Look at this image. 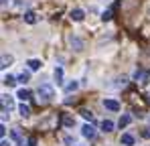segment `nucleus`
<instances>
[{"instance_id":"1","label":"nucleus","mask_w":150,"mask_h":146,"mask_svg":"<svg viewBox=\"0 0 150 146\" xmlns=\"http://www.w3.org/2000/svg\"><path fill=\"white\" fill-rule=\"evenodd\" d=\"M37 94H39V101L47 103V101H51V99L55 97V89H53V85H49V83H43Z\"/></svg>"},{"instance_id":"2","label":"nucleus","mask_w":150,"mask_h":146,"mask_svg":"<svg viewBox=\"0 0 150 146\" xmlns=\"http://www.w3.org/2000/svg\"><path fill=\"white\" fill-rule=\"evenodd\" d=\"M103 108H108L112 112H120V103L116 99H103Z\"/></svg>"},{"instance_id":"3","label":"nucleus","mask_w":150,"mask_h":146,"mask_svg":"<svg viewBox=\"0 0 150 146\" xmlns=\"http://www.w3.org/2000/svg\"><path fill=\"white\" fill-rule=\"evenodd\" d=\"M81 130H83V136H85V138H89V140H91V138H96V128H93L91 124H85Z\"/></svg>"},{"instance_id":"4","label":"nucleus","mask_w":150,"mask_h":146,"mask_svg":"<svg viewBox=\"0 0 150 146\" xmlns=\"http://www.w3.org/2000/svg\"><path fill=\"white\" fill-rule=\"evenodd\" d=\"M134 79L140 81V83H146V79H148V71H144V69H136V71H134Z\"/></svg>"},{"instance_id":"5","label":"nucleus","mask_w":150,"mask_h":146,"mask_svg":"<svg viewBox=\"0 0 150 146\" xmlns=\"http://www.w3.org/2000/svg\"><path fill=\"white\" fill-rule=\"evenodd\" d=\"M61 124H63L65 128H73L75 126V118L69 116V114H63V116H61Z\"/></svg>"},{"instance_id":"6","label":"nucleus","mask_w":150,"mask_h":146,"mask_svg":"<svg viewBox=\"0 0 150 146\" xmlns=\"http://www.w3.org/2000/svg\"><path fill=\"white\" fill-rule=\"evenodd\" d=\"M26 65H28V69H30V71H37V69H41V65H43V63H41L39 59H28V63H26Z\"/></svg>"},{"instance_id":"7","label":"nucleus","mask_w":150,"mask_h":146,"mask_svg":"<svg viewBox=\"0 0 150 146\" xmlns=\"http://www.w3.org/2000/svg\"><path fill=\"white\" fill-rule=\"evenodd\" d=\"M69 43H71V47H73L75 51H81V49H83V43H81L77 37H69Z\"/></svg>"},{"instance_id":"8","label":"nucleus","mask_w":150,"mask_h":146,"mask_svg":"<svg viewBox=\"0 0 150 146\" xmlns=\"http://www.w3.org/2000/svg\"><path fill=\"white\" fill-rule=\"evenodd\" d=\"M53 75H55L57 85H61V83H63V69H61V67H55V73H53Z\"/></svg>"},{"instance_id":"9","label":"nucleus","mask_w":150,"mask_h":146,"mask_svg":"<svg viewBox=\"0 0 150 146\" xmlns=\"http://www.w3.org/2000/svg\"><path fill=\"white\" fill-rule=\"evenodd\" d=\"M71 18H73L75 23L83 21V10H79V8H75V10H71Z\"/></svg>"},{"instance_id":"10","label":"nucleus","mask_w":150,"mask_h":146,"mask_svg":"<svg viewBox=\"0 0 150 146\" xmlns=\"http://www.w3.org/2000/svg\"><path fill=\"white\" fill-rule=\"evenodd\" d=\"M122 144L124 146H132L134 144V136H132V134H122Z\"/></svg>"},{"instance_id":"11","label":"nucleus","mask_w":150,"mask_h":146,"mask_svg":"<svg viewBox=\"0 0 150 146\" xmlns=\"http://www.w3.org/2000/svg\"><path fill=\"white\" fill-rule=\"evenodd\" d=\"M101 130H103V132H112V130H114V122L112 120H103L101 122Z\"/></svg>"},{"instance_id":"12","label":"nucleus","mask_w":150,"mask_h":146,"mask_svg":"<svg viewBox=\"0 0 150 146\" xmlns=\"http://www.w3.org/2000/svg\"><path fill=\"white\" fill-rule=\"evenodd\" d=\"M16 96L21 97V99H23V101H26V99H30V91H28V89H25V87H23V89H18V94H16Z\"/></svg>"},{"instance_id":"13","label":"nucleus","mask_w":150,"mask_h":146,"mask_svg":"<svg viewBox=\"0 0 150 146\" xmlns=\"http://www.w3.org/2000/svg\"><path fill=\"white\" fill-rule=\"evenodd\" d=\"M18 112H21V116H23V118H26V116L30 114V108H28L25 101H23V103H21V108H18Z\"/></svg>"},{"instance_id":"14","label":"nucleus","mask_w":150,"mask_h":146,"mask_svg":"<svg viewBox=\"0 0 150 146\" xmlns=\"http://www.w3.org/2000/svg\"><path fill=\"white\" fill-rule=\"evenodd\" d=\"M130 120H132V118H130L128 114H124V116L120 118V122H118V126H120V128H126V126L130 124Z\"/></svg>"},{"instance_id":"15","label":"nucleus","mask_w":150,"mask_h":146,"mask_svg":"<svg viewBox=\"0 0 150 146\" xmlns=\"http://www.w3.org/2000/svg\"><path fill=\"white\" fill-rule=\"evenodd\" d=\"M25 21L28 24H35V23H37V14H35V12H26V14H25Z\"/></svg>"},{"instance_id":"16","label":"nucleus","mask_w":150,"mask_h":146,"mask_svg":"<svg viewBox=\"0 0 150 146\" xmlns=\"http://www.w3.org/2000/svg\"><path fill=\"white\" fill-rule=\"evenodd\" d=\"M10 63H12V57H10V55H2V65H0V67H2V69H6Z\"/></svg>"},{"instance_id":"17","label":"nucleus","mask_w":150,"mask_h":146,"mask_svg":"<svg viewBox=\"0 0 150 146\" xmlns=\"http://www.w3.org/2000/svg\"><path fill=\"white\" fill-rule=\"evenodd\" d=\"M77 87H79V83H77V81H71V83H67L65 91H67V94H73V91L77 89Z\"/></svg>"},{"instance_id":"18","label":"nucleus","mask_w":150,"mask_h":146,"mask_svg":"<svg viewBox=\"0 0 150 146\" xmlns=\"http://www.w3.org/2000/svg\"><path fill=\"white\" fill-rule=\"evenodd\" d=\"M16 81H18V79L12 77V75H6V77H4V85H16Z\"/></svg>"},{"instance_id":"19","label":"nucleus","mask_w":150,"mask_h":146,"mask_svg":"<svg viewBox=\"0 0 150 146\" xmlns=\"http://www.w3.org/2000/svg\"><path fill=\"white\" fill-rule=\"evenodd\" d=\"M16 79H18V81H23V83H26V81L30 79V73H28V71H23L18 77H16Z\"/></svg>"},{"instance_id":"20","label":"nucleus","mask_w":150,"mask_h":146,"mask_svg":"<svg viewBox=\"0 0 150 146\" xmlns=\"http://www.w3.org/2000/svg\"><path fill=\"white\" fill-rule=\"evenodd\" d=\"M79 114H81V116H83V118H85V120H93V114H91V112H89V110H81V112H79Z\"/></svg>"},{"instance_id":"21","label":"nucleus","mask_w":150,"mask_h":146,"mask_svg":"<svg viewBox=\"0 0 150 146\" xmlns=\"http://www.w3.org/2000/svg\"><path fill=\"white\" fill-rule=\"evenodd\" d=\"M114 8H116V6H112V8H110V10H105V12H103V16H101V18H103V21H110V18H112V12H114Z\"/></svg>"},{"instance_id":"22","label":"nucleus","mask_w":150,"mask_h":146,"mask_svg":"<svg viewBox=\"0 0 150 146\" xmlns=\"http://www.w3.org/2000/svg\"><path fill=\"white\" fill-rule=\"evenodd\" d=\"M142 138H150V128H142Z\"/></svg>"},{"instance_id":"23","label":"nucleus","mask_w":150,"mask_h":146,"mask_svg":"<svg viewBox=\"0 0 150 146\" xmlns=\"http://www.w3.org/2000/svg\"><path fill=\"white\" fill-rule=\"evenodd\" d=\"M12 138H14V140H21V132H18V130H12Z\"/></svg>"},{"instance_id":"24","label":"nucleus","mask_w":150,"mask_h":146,"mask_svg":"<svg viewBox=\"0 0 150 146\" xmlns=\"http://www.w3.org/2000/svg\"><path fill=\"white\" fill-rule=\"evenodd\" d=\"M26 144H28V146H35V144H37V140H35V138H33V136H30V138H28V142H26Z\"/></svg>"},{"instance_id":"25","label":"nucleus","mask_w":150,"mask_h":146,"mask_svg":"<svg viewBox=\"0 0 150 146\" xmlns=\"http://www.w3.org/2000/svg\"><path fill=\"white\" fill-rule=\"evenodd\" d=\"M4 134H6V128H4V124H2V126H0V136L4 138Z\"/></svg>"},{"instance_id":"26","label":"nucleus","mask_w":150,"mask_h":146,"mask_svg":"<svg viewBox=\"0 0 150 146\" xmlns=\"http://www.w3.org/2000/svg\"><path fill=\"white\" fill-rule=\"evenodd\" d=\"M0 146H10V142H6V140H2V144Z\"/></svg>"},{"instance_id":"27","label":"nucleus","mask_w":150,"mask_h":146,"mask_svg":"<svg viewBox=\"0 0 150 146\" xmlns=\"http://www.w3.org/2000/svg\"><path fill=\"white\" fill-rule=\"evenodd\" d=\"M8 2H10V0H2V6H6V4H8Z\"/></svg>"},{"instance_id":"28","label":"nucleus","mask_w":150,"mask_h":146,"mask_svg":"<svg viewBox=\"0 0 150 146\" xmlns=\"http://www.w3.org/2000/svg\"><path fill=\"white\" fill-rule=\"evenodd\" d=\"M18 146H25V140H21V142H18Z\"/></svg>"}]
</instances>
